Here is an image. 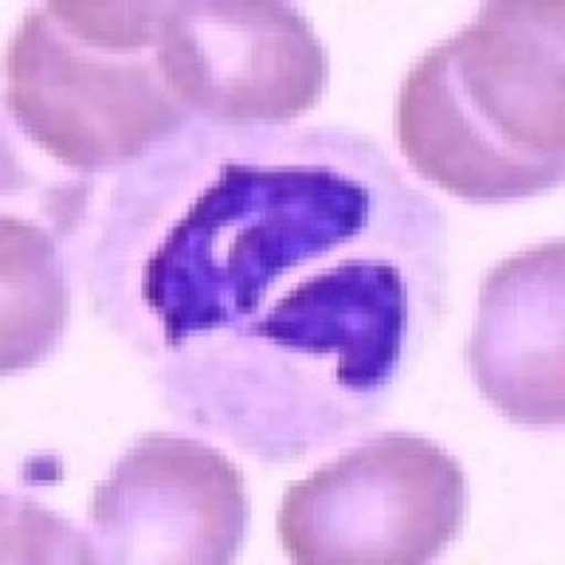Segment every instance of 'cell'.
I'll return each instance as SVG.
<instances>
[{
  "instance_id": "cell-1",
  "label": "cell",
  "mask_w": 565,
  "mask_h": 565,
  "mask_svg": "<svg viewBox=\"0 0 565 565\" xmlns=\"http://www.w3.org/2000/svg\"><path fill=\"white\" fill-rule=\"evenodd\" d=\"M413 168L472 201L543 193L563 175V3H489L433 49L398 97Z\"/></svg>"
},
{
  "instance_id": "cell-9",
  "label": "cell",
  "mask_w": 565,
  "mask_h": 565,
  "mask_svg": "<svg viewBox=\"0 0 565 565\" xmlns=\"http://www.w3.org/2000/svg\"><path fill=\"white\" fill-rule=\"evenodd\" d=\"M3 289L26 291L20 300L3 302V371H12L49 348L65 311L52 241L12 218L3 221Z\"/></svg>"
},
{
  "instance_id": "cell-8",
  "label": "cell",
  "mask_w": 565,
  "mask_h": 565,
  "mask_svg": "<svg viewBox=\"0 0 565 565\" xmlns=\"http://www.w3.org/2000/svg\"><path fill=\"white\" fill-rule=\"evenodd\" d=\"M405 331V286L393 266L353 264L315 277L275 306L260 334L277 345L337 351V380L376 387L391 376Z\"/></svg>"
},
{
  "instance_id": "cell-7",
  "label": "cell",
  "mask_w": 565,
  "mask_h": 565,
  "mask_svg": "<svg viewBox=\"0 0 565 565\" xmlns=\"http://www.w3.org/2000/svg\"><path fill=\"white\" fill-rule=\"evenodd\" d=\"M476 382L514 422H563V244L512 257L483 282L469 345Z\"/></svg>"
},
{
  "instance_id": "cell-5",
  "label": "cell",
  "mask_w": 565,
  "mask_h": 565,
  "mask_svg": "<svg viewBox=\"0 0 565 565\" xmlns=\"http://www.w3.org/2000/svg\"><path fill=\"white\" fill-rule=\"evenodd\" d=\"M156 54L175 97L221 119H289L326 85L320 40L280 3L164 7Z\"/></svg>"
},
{
  "instance_id": "cell-4",
  "label": "cell",
  "mask_w": 565,
  "mask_h": 565,
  "mask_svg": "<svg viewBox=\"0 0 565 565\" xmlns=\"http://www.w3.org/2000/svg\"><path fill=\"white\" fill-rule=\"evenodd\" d=\"M467 478L441 447L387 436L286 492L277 514L295 563H427L463 521Z\"/></svg>"
},
{
  "instance_id": "cell-6",
  "label": "cell",
  "mask_w": 565,
  "mask_h": 565,
  "mask_svg": "<svg viewBox=\"0 0 565 565\" xmlns=\"http://www.w3.org/2000/svg\"><path fill=\"white\" fill-rule=\"evenodd\" d=\"M90 521L114 563H226L244 532V481L210 447L150 436L99 483Z\"/></svg>"
},
{
  "instance_id": "cell-3",
  "label": "cell",
  "mask_w": 565,
  "mask_h": 565,
  "mask_svg": "<svg viewBox=\"0 0 565 565\" xmlns=\"http://www.w3.org/2000/svg\"><path fill=\"white\" fill-rule=\"evenodd\" d=\"M367 193L331 170L224 168L145 269L168 340L230 322L300 257L365 224Z\"/></svg>"
},
{
  "instance_id": "cell-2",
  "label": "cell",
  "mask_w": 565,
  "mask_h": 565,
  "mask_svg": "<svg viewBox=\"0 0 565 565\" xmlns=\"http://www.w3.org/2000/svg\"><path fill=\"white\" fill-rule=\"evenodd\" d=\"M164 7L49 3L9 49V108L71 168L97 170L145 153L184 116L156 49Z\"/></svg>"
}]
</instances>
